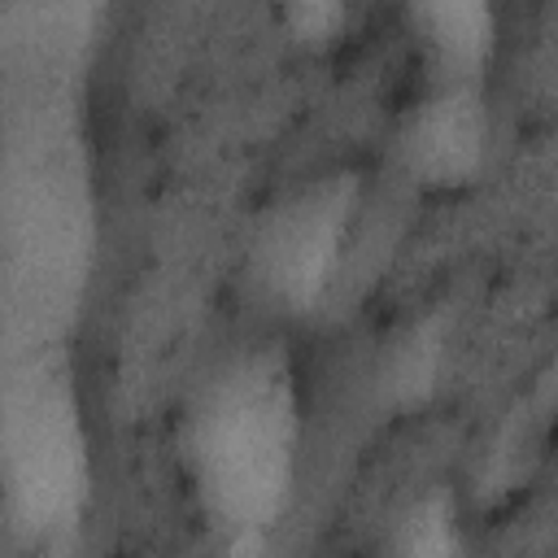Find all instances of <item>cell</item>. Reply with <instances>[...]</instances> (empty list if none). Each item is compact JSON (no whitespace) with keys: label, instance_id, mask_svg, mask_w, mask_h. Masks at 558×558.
Returning a JSON list of instances; mask_svg holds the SVG:
<instances>
[{"label":"cell","instance_id":"obj_1","mask_svg":"<svg viewBox=\"0 0 558 558\" xmlns=\"http://www.w3.org/2000/svg\"><path fill=\"white\" fill-rule=\"evenodd\" d=\"M292 445L296 405L288 371L275 357H248L214 384L196 418V466L235 545H257L283 510Z\"/></svg>","mask_w":558,"mask_h":558},{"label":"cell","instance_id":"obj_2","mask_svg":"<svg viewBox=\"0 0 558 558\" xmlns=\"http://www.w3.org/2000/svg\"><path fill=\"white\" fill-rule=\"evenodd\" d=\"M9 484L35 527H61L83 497V445L65 379L35 362L31 384L9 388Z\"/></svg>","mask_w":558,"mask_h":558},{"label":"cell","instance_id":"obj_3","mask_svg":"<svg viewBox=\"0 0 558 558\" xmlns=\"http://www.w3.org/2000/svg\"><path fill=\"white\" fill-rule=\"evenodd\" d=\"M349 214H353V183L336 179V183L318 187L314 196H305L279 222V231L270 240V279L288 301L314 305L323 296V288L340 262Z\"/></svg>","mask_w":558,"mask_h":558},{"label":"cell","instance_id":"obj_4","mask_svg":"<svg viewBox=\"0 0 558 558\" xmlns=\"http://www.w3.org/2000/svg\"><path fill=\"white\" fill-rule=\"evenodd\" d=\"M480 148H484V113H480V105L466 87H453V92L436 96L418 113V122L405 140L410 166L427 179L471 174L475 161H480Z\"/></svg>","mask_w":558,"mask_h":558},{"label":"cell","instance_id":"obj_5","mask_svg":"<svg viewBox=\"0 0 558 558\" xmlns=\"http://www.w3.org/2000/svg\"><path fill=\"white\" fill-rule=\"evenodd\" d=\"M432 39L445 48L449 61L458 65H475L488 48V31H493V13L488 0H418Z\"/></svg>","mask_w":558,"mask_h":558},{"label":"cell","instance_id":"obj_6","mask_svg":"<svg viewBox=\"0 0 558 558\" xmlns=\"http://www.w3.org/2000/svg\"><path fill=\"white\" fill-rule=\"evenodd\" d=\"M436 357H440V344H436L432 331H423L418 340H410L405 353H401V362H397V371H392V392H397V397H418V392H427V384H432V375H436Z\"/></svg>","mask_w":558,"mask_h":558},{"label":"cell","instance_id":"obj_7","mask_svg":"<svg viewBox=\"0 0 558 558\" xmlns=\"http://www.w3.org/2000/svg\"><path fill=\"white\" fill-rule=\"evenodd\" d=\"M405 549H418V554H445V549H453V532H449V510H445V501H432V506H423V510L414 514Z\"/></svg>","mask_w":558,"mask_h":558},{"label":"cell","instance_id":"obj_8","mask_svg":"<svg viewBox=\"0 0 558 558\" xmlns=\"http://www.w3.org/2000/svg\"><path fill=\"white\" fill-rule=\"evenodd\" d=\"M292 17H296V26L305 31V35H327V31H336L340 26V17H344V0H292Z\"/></svg>","mask_w":558,"mask_h":558}]
</instances>
